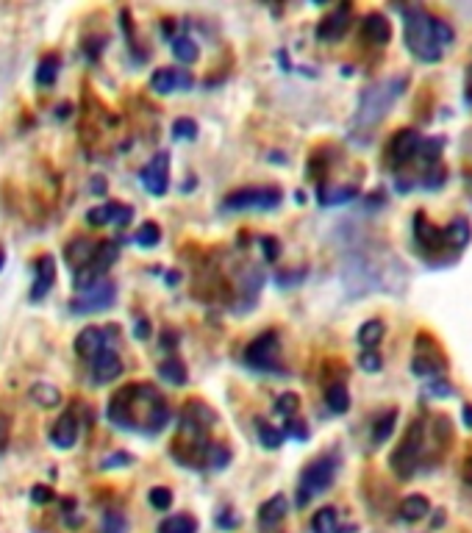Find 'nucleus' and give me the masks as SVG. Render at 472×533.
Returning a JSON list of instances; mask_svg holds the SVG:
<instances>
[{
	"label": "nucleus",
	"mask_w": 472,
	"mask_h": 533,
	"mask_svg": "<svg viewBox=\"0 0 472 533\" xmlns=\"http://www.w3.org/2000/svg\"><path fill=\"white\" fill-rule=\"evenodd\" d=\"M173 134L175 139H195L198 137V123L189 120V117H178L173 123Z\"/></svg>",
	"instance_id": "nucleus-40"
},
{
	"label": "nucleus",
	"mask_w": 472,
	"mask_h": 533,
	"mask_svg": "<svg viewBox=\"0 0 472 533\" xmlns=\"http://www.w3.org/2000/svg\"><path fill=\"white\" fill-rule=\"evenodd\" d=\"M284 192L281 186H239L223 198V211H273L281 206Z\"/></svg>",
	"instance_id": "nucleus-8"
},
{
	"label": "nucleus",
	"mask_w": 472,
	"mask_h": 533,
	"mask_svg": "<svg viewBox=\"0 0 472 533\" xmlns=\"http://www.w3.org/2000/svg\"><path fill=\"white\" fill-rule=\"evenodd\" d=\"M411 231H414V245L423 250L425 259H436V256H445V253H448L450 245L448 236H445V228L431 223V220L425 217V211H414Z\"/></svg>",
	"instance_id": "nucleus-12"
},
{
	"label": "nucleus",
	"mask_w": 472,
	"mask_h": 533,
	"mask_svg": "<svg viewBox=\"0 0 472 533\" xmlns=\"http://www.w3.org/2000/svg\"><path fill=\"white\" fill-rule=\"evenodd\" d=\"M31 497H34V500H39V503H45V500H50V492L45 489V486H37V489L31 492Z\"/></svg>",
	"instance_id": "nucleus-50"
},
{
	"label": "nucleus",
	"mask_w": 472,
	"mask_h": 533,
	"mask_svg": "<svg viewBox=\"0 0 472 533\" xmlns=\"http://www.w3.org/2000/svg\"><path fill=\"white\" fill-rule=\"evenodd\" d=\"M131 220H134V209L125 206V203H117V200L100 203V206L87 211L89 225H128Z\"/></svg>",
	"instance_id": "nucleus-21"
},
{
	"label": "nucleus",
	"mask_w": 472,
	"mask_h": 533,
	"mask_svg": "<svg viewBox=\"0 0 472 533\" xmlns=\"http://www.w3.org/2000/svg\"><path fill=\"white\" fill-rule=\"evenodd\" d=\"M192 87V75L181 67H159L156 73L150 75V89L156 95H170V92H178V89Z\"/></svg>",
	"instance_id": "nucleus-20"
},
{
	"label": "nucleus",
	"mask_w": 472,
	"mask_h": 533,
	"mask_svg": "<svg viewBox=\"0 0 472 533\" xmlns=\"http://www.w3.org/2000/svg\"><path fill=\"white\" fill-rule=\"evenodd\" d=\"M400 520L403 522H420L431 514V500L425 495H406L400 500Z\"/></svg>",
	"instance_id": "nucleus-25"
},
{
	"label": "nucleus",
	"mask_w": 472,
	"mask_h": 533,
	"mask_svg": "<svg viewBox=\"0 0 472 533\" xmlns=\"http://www.w3.org/2000/svg\"><path fill=\"white\" fill-rule=\"evenodd\" d=\"M139 181L145 186V192L153 198H164L170 189V153L159 150L142 170H139Z\"/></svg>",
	"instance_id": "nucleus-14"
},
{
	"label": "nucleus",
	"mask_w": 472,
	"mask_h": 533,
	"mask_svg": "<svg viewBox=\"0 0 472 533\" xmlns=\"http://www.w3.org/2000/svg\"><path fill=\"white\" fill-rule=\"evenodd\" d=\"M450 361L445 348L439 345L431 331H420L414 336V356H411V372L423 381H434V378H445Z\"/></svg>",
	"instance_id": "nucleus-7"
},
{
	"label": "nucleus",
	"mask_w": 472,
	"mask_h": 533,
	"mask_svg": "<svg viewBox=\"0 0 472 533\" xmlns=\"http://www.w3.org/2000/svg\"><path fill=\"white\" fill-rule=\"evenodd\" d=\"M423 145H425V139L417 128H400V131L392 134L389 145H386V164H389L392 170H403V167H409L411 162H417V159H420Z\"/></svg>",
	"instance_id": "nucleus-11"
},
{
	"label": "nucleus",
	"mask_w": 472,
	"mask_h": 533,
	"mask_svg": "<svg viewBox=\"0 0 472 533\" xmlns=\"http://www.w3.org/2000/svg\"><path fill=\"white\" fill-rule=\"evenodd\" d=\"M425 456V422L423 420H414L409 422V428H406V434L398 442V447L389 453V467L392 472L403 478V481H409L414 478V472L420 470V464H423Z\"/></svg>",
	"instance_id": "nucleus-6"
},
{
	"label": "nucleus",
	"mask_w": 472,
	"mask_h": 533,
	"mask_svg": "<svg viewBox=\"0 0 472 533\" xmlns=\"http://www.w3.org/2000/svg\"><path fill=\"white\" fill-rule=\"evenodd\" d=\"M59 67H62L59 53H45V56L39 59L37 75H34L39 87H53V81H56V75H59Z\"/></svg>",
	"instance_id": "nucleus-29"
},
{
	"label": "nucleus",
	"mask_w": 472,
	"mask_h": 533,
	"mask_svg": "<svg viewBox=\"0 0 472 533\" xmlns=\"http://www.w3.org/2000/svg\"><path fill=\"white\" fill-rule=\"evenodd\" d=\"M284 434L295 436V439H306V436H309V431H306V425H303V420H298V417H292V420H286Z\"/></svg>",
	"instance_id": "nucleus-44"
},
{
	"label": "nucleus",
	"mask_w": 472,
	"mask_h": 533,
	"mask_svg": "<svg viewBox=\"0 0 472 533\" xmlns=\"http://www.w3.org/2000/svg\"><path fill=\"white\" fill-rule=\"evenodd\" d=\"M103 531H106V533H123L125 531L123 514H117V511H109V514H106V522H103Z\"/></svg>",
	"instance_id": "nucleus-43"
},
{
	"label": "nucleus",
	"mask_w": 472,
	"mask_h": 533,
	"mask_svg": "<svg viewBox=\"0 0 472 533\" xmlns=\"http://www.w3.org/2000/svg\"><path fill=\"white\" fill-rule=\"evenodd\" d=\"M359 367L364 372H381L384 370V359H381V353H378V350H361Z\"/></svg>",
	"instance_id": "nucleus-39"
},
{
	"label": "nucleus",
	"mask_w": 472,
	"mask_h": 533,
	"mask_svg": "<svg viewBox=\"0 0 472 533\" xmlns=\"http://www.w3.org/2000/svg\"><path fill=\"white\" fill-rule=\"evenodd\" d=\"M173 56H175V62H181V64H195L200 59V48L195 45V39H189V37H175L173 39Z\"/></svg>",
	"instance_id": "nucleus-32"
},
{
	"label": "nucleus",
	"mask_w": 472,
	"mask_h": 533,
	"mask_svg": "<svg viewBox=\"0 0 472 533\" xmlns=\"http://www.w3.org/2000/svg\"><path fill=\"white\" fill-rule=\"evenodd\" d=\"M453 39H456L453 25L445 23L442 17H436L423 6L403 9V45L417 62L436 64L453 45Z\"/></svg>",
	"instance_id": "nucleus-2"
},
{
	"label": "nucleus",
	"mask_w": 472,
	"mask_h": 533,
	"mask_svg": "<svg viewBox=\"0 0 472 533\" xmlns=\"http://www.w3.org/2000/svg\"><path fill=\"white\" fill-rule=\"evenodd\" d=\"M148 503L156 511H170L173 509V492L167 486H153L148 492Z\"/></svg>",
	"instance_id": "nucleus-36"
},
{
	"label": "nucleus",
	"mask_w": 472,
	"mask_h": 533,
	"mask_svg": "<svg viewBox=\"0 0 472 533\" xmlns=\"http://www.w3.org/2000/svg\"><path fill=\"white\" fill-rule=\"evenodd\" d=\"M231 456H234V453H231V447L223 445V442H214L212 453H209V467L217 472L225 470V467L231 464Z\"/></svg>",
	"instance_id": "nucleus-37"
},
{
	"label": "nucleus",
	"mask_w": 472,
	"mask_h": 533,
	"mask_svg": "<svg viewBox=\"0 0 472 533\" xmlns=\"http://www.w3.org/2000/svg\"><path fill=\"white\" fill-rule=\"evenodd\" d=\"M261 250H264V259L267 261H278V256H281V242H278L275 236H264V239H261Z\"/></svg>",
	"instance_id": "nucleus-42"
},
{
	"label": "nucleus",
	"mask_w": 472,
	"mask_h": 533,
	"mask_svg": "<svg viewBox=\"0 0 472 533\" xmlns=\"http://www.w3.org/2000/svg\"><path fill=\"white\" fill-rule=\"evenodd\" d=\"M425 395H431V397H448V395H456V389L450 386L448 378H434V381H428L423 389Z\"/></svg>",
	"instance_id": "nucleus-41"
},
{
	"label": "nucleus",
	"mask_w": 472,
	"mask_h": 533,
	"mask_svg": "<svg viewBox=\"0 0 472 533\" xmlns=\"http://www.w3.org/2000/svg\"><path fill=\"white\" fill-rule=\"evenodd\" d=\"M361 39L370 45V48H386L392 42V23L389 17L381 12H367L361 17Z\"/></svg>",
	"instance_id": "nucleus-17"
},
{
	"label": "nucleus",
	"mask_w": 472,
	"mask_h": 533,
	"mask_svg": "<svg viewBox=\"0 0 472 533\" xmlns=\"http://www.w3.org/2000/svg\"><path fill=\"white\" fill-rule=\"evenodd\" d=\"M156 372H159V378H164L167 384H175V386H184L189 381V372H187V364L178 359V356H167V359L156 367Z\"/></svg>",
	"instance_id": "nucleus-27"
},
{
	"label": "nucleus",
	"mask_w": 472,
	"mask_h": 533,
	"mask_svg": "<svg viewBox=\"0 0 472 533\" xmlns=\"http://www.w3.org/2000/svg\"><path fill=\"white\" fill-rule=\"evenodd\" d=\"M386 325L384 320H367V323L359 325V331H356V342H359L361 350H375L381 345V339H384Z\"/></svg>",
	"instance_id": "nucleus-26"
},
{
	"label": "nucleus",
	"mask_w": 472,
	"mask_h": 533,
	"mask_svg": "<svg viewBox=\"0 0 472 533\" xmlns=\"http://www.w3.org/2000/svg\"><path fill=\"white\" fill-rule=\"evenodd\" d=\"M31 395L37 397L42 406H59V403H62V395H59L53 386H45V384L34 386V389H31ZM37 400H34V403H37Z\"/></svg>",
	"instance_id": "nucleus-38"
},
{
	"label": "nucleus",
	"mask_w": 472,
	"mask_h": 533,
	"mask_svg": "<svg viewBox=\"0 0 472 533\" xmlns=\"http://www.w3.org/2000/svg\"><path fill=\"white\" fill-rule=\"evenodd\" d=\"M236 525H239V517H236L234 511H223V514H217V528H220V531H234Z\"/></svg>",
	"instance_id": "nucleus-45"
},
{
	"label": "nucleus",
	"mask_w": 472,
	"mask_h": 533,
	"mask_svg": "<svg viewBox=\"0 0 472 533\" xmlns=\"http://www.w3.org/2000/svg\"><path fill=\"white\" fill-rule=\"evenodd\" d=\"M114 342H117V325H92V328H84L81 334L75 336V356L84 361H92L98 353L103 350L114 348Z\"/></svg>",
	"instance_id": "nucleus-13"
},
{
	"label": "nucleus",
	"mask_w": 472,
	"mask_h": 533,
	"mask_svg": "<svg viewBox=\"0 0 472 533\" xmlns=\"http://www.w3.org/2000/svg\"><path fill=\"white\" fill-rule=\"evenodd\" d=\"M117 300V286L109 278H100L92 284L78 286V292L70 300V311L73 314H95V311H106L114 306Z\"/></svg>",
	"instance_id": "nucleus-10"
},
{
	"label": "nucleus",
	"mask_w": 472,
	"mask_h": 533,
	"mask_svg": "<svg viewBox=\"0 0 472 533\" xmlns=\"http://www.w3.org/2000/svg\"><path fill=\"white\" fill-rule=\"evenodd\" d=\"M78 434H81V422H78V417H75V411H64V414H59V420L50 425L48 431V439L50 445L59 447V450H70V447L78 442Z\"/></svg>",
	"instance_id": "nucleus-18"
},
{
	"label": "nucleus",
	"mask_w": 472,
	"mask_h": 533,
	"mask_svg": "<svg viewBox=\"0 0 472 533\" xmlns=\"http://www.w3.org/2000/svg\"><path fill=\"white\" fill-rule=\"evenodd\" d=\"M300 411V397L295 392H286L275 400V414H281L284 420H292V417H298Z\"/></svg>",
	"instance_id": "nucleus-35"
},
{
	"label": "nucleus",
	"mask_w": 472,
	"mask_h": 533,
	"mask_svg": "<svg viewBox=\"0 0 472 533\" xmlns=\"http://www.w3.org/2000/svg\"><path fill=\"white\" fill-rule=\"evenodd\" d=\"M56 284V259L45 253L39 256L37 264H34V286H31V300L39 303V300L48 298V292Z\"/></svg>",
	"instance_id": "nucleus-22"
},
{
	"label": "nucleus",
	"mask_w": 472,
	"mask_h": 533,
	"mask_svg": "<svg viewBox=\"0 0 472 533\" xmlns=\"http://www.w3.org/2000/svg\"><path fill=\"white\" fill-rule=\"evenodd\" d=\"M162 242V228L156 223H142L134 234V245L139 248H156Z\"/></svg>",
	"instance_id": "nucleus-34"
},
{
	"label": "nucleus",
	"mask_w": 472,
	"mask_h": 533,
	"mask_svg": "<svg viewBox=\"0 0 472 533\" xmlns=\"http://www.w3.org/2000/svg\"><path fill=\"white\" fill-rule=\"evenodd\" d=\"M106 417L120 431L156 436L167 428L173 409L153 384H125L109 400Z\"/></svg>",
	"instance_id": "nucleus-1"
},
{
	"label": "nucleus",
	"mask_w": 472,
	"mask_h": 533,
	"mask_svg": "<svg viewBox=\"0 0 472 533\" xmlns=\"http://www.w3.org/2000/svg\"><path fill=\"white\" fill-rule=\"evenodd\" d=\"M470 75H472V64H470Z\"/></svg>",
	"instance_id": "nucleus-53"
},
{
	"label": "nucleus",
	"mask_w": 472,
	"mask_h": 533,
	"mask_svg": "<svg viewBox=\"0 0 472 533\" xmlns=\"http://www.w3.org/2000/svg\"><path fill=\"white\" fill-rule=\"evenodd\" d=\"M286 514H289V500H286L284 495H273L270 500H264L259 506V514H256L259 531L275 533L281 525H284Z\"/></svg>",
	"instance_id": "nucleus-19"
},
{
	"label": "nucleus",
	"mask_w": 472,
	"mask_h": 533,
	"mask_svg": "<svg viewBox=\"0 0 472 533\" xmlns=\"http://www.w3.org/2000/svg\"><path fill=\"white\" fill-rule=\"evenodd\" d=\"M461 481H464V484H467L472 489V453L467 456V461H464V470H461Z\"/></svg>",
	"instance_id": "nucleus-46"
},
{
	"label": "nucleus",
	"mask_w": 472,
	"mask_h": 533,
	"mask_svg": "<svg viewBox=\"0 0 472 533\" xmlns=\"http://www.w3.org/2000/svg\"><path fill=\"white\" fill-rule=\"evenodd\" d=\"M350 25H353V6L342 3V6H336L334 12L325 14L323 20L317 23V39L334 45V42H339V39L348 34Z\"/></svg>",
	"instance_id": "nucleus-15"
},
{
	"label": "nucleus",
	"mask_w": 472,
	"mask_h": 533,
	"mask_svg": "<svg viewBox=\"0 0 472 533\" xmlns=\"http://www.w3.org/2000/svg\"><path fill=\"white\" fill-rule=\"evenodd\" d=\"M134 331H137L139 339H148V336H150V323H148V320H139V323L134 325Z\"/></svg>",
	"instance_id": "nucleus-47"
},
{
	"label": "nucleus",
	"mask_w": 472,
	"mask_h": 533,
	"mask_svg": "<svg viewBox=\"0 0 472 533\" xmlns=\"http://www.w3.org/2000/svg\"><path fill=\"white\" fill-rule=\"evenodd\" d=\"M406 89V75H392L381 84H373L370 89H364L356 106V117H353V128L359 131H373L375 125L384 120L389 109L398 103V98Z\"/></svg>",
	"instance_id": "nucleus-4"
},
{
	"label": "nucleus",
	"mask_w": 472,
	"mask_h": 533,
	"mask_svg": "<svg viewBox=\"0 0 472 533\" xmlns=\"http://www.w3.org/2000/svg\"><path fill=\"white\" fill-rule=\"evenodd\" d=\"M159 533H198V520L192 514H173L162 520Z\"/></svg>",
	"instance_id": "nucleus-31"
},
{
	"label": "nucleus",
	"mask_w": 472,
	"mask_h": 533,
	"mask_svg": "<svg viewBox=\"0 0 472 533\" xmlns=\"http://www.w3.org/2000/svg\"><path fill=\"white\" fill-rule=\"evenodd\" d=\"M0 264H3V250H0Z\"/></svg>",
	"instance_id": "nucleus-52"
},
{
	"label": "nucleus",
	"mask_w": 472,
	"mask_h": 533,
	"mask_svg": "<svg viewBox=\"0 0 472 533\" xmlns=\"http://www.w3.org/2000/svg\"><path fill=\"white\" fill-rule=\"evenodd\" d=\"M6 442H9V422L0 417V450L6 447Z\"/></svg>",
	"instance_id": "nucleus-48"
},
{
	"label": "nucleus",
	"mask_w": 472,
	"mask_h": 533,
	"mask_svg": "<svg viewBox=\"0 0 472 533\" xmlns=\"http://www.w3.org/2000/svg\"><path fill=\"white\" fill-rule=\"evenodd\" d=\"M398 417H400L398 409H386L384 414H381V417L373 422V431H370V445L373 447L386 445V442L392 439V434H395V428H398Z\"/></svg>",
	"instance_id": "nucleus-24"
},
{
	"label": "nucleus",
	"mask_w": 472,
	"mask_h": 533,
	"mask_svg": "<svg viewBox=\"0 0 472 533\" xmlns=\"http://www.w3.org/2000/svg\"><path fill=\"white\" fill-rule=\"evenodd\" d=\"M117 242H92V239H73L64 248V261L70 264L75 284L84 286L106 278L109 267L117 261Z\"/></svg>",
	"instance_id": "nucleus-3"
},
{
	"label": "nucleus",
	"mask_w": 472,
	"mask_h": 533,
	"mask_svg": "<svg viewBox=\"0 0 472 533\" xmlns=\"http://www.w3.org/2000/svg\"><path fill=\"white\" fill-rule=\"evenodd\" d=\"M325 406L331 414H348L350 411V389L345 378H334L325 384Z\"/></svg>",
	"instance_id": "nucleus-23"
},
{
	"label": "nucleus",
	"mask_w": 472,
	"mask_h": 533,
	"mask_svg": "<svg viewBox=\"0 0 472 533\" xmlns=\"http://www.w3.org/2000/svg\"><path fill=\"white\" fill-rule=\"evenodd\" d=\"M256 431H259L261 447H267V450H278V447L284 445L286 434L281 431V428H275V425H270V422L256 420Z\"/></svg>",
	"instance_id": "nucleus-33"
},
{
	"label": "nucleus",
	"mask_w": 472,
	"mask_h": 533,
	"mask_svg": "<svg viewBox=\"0 0 472 533\" xmlns=\"http://www.w3.org/2000/svg\"><path fill=\"white\" fill-rule=\"evenodd\" d=\"M339 528V514L334 506H323V509L314 511L311 517V533H336Z\"/></svg>",
	"instance_id": "nucleus-30"
},
{
	"label": "nucleus",
	"mask_w": 472,
	"mask_h": 533,
	"mask_svg": "<svg viewBox=\"0 0 472 533\" xmlns=\"http://www.w3.org/2000/svg\"><path fill=\"white\" fill-rule=\"evenodd\" d=\"M87 367H89V375H92V384L95 386L112 384V381H117L125 370L123 359H120V353H117L114 348L98 353L95 359L87 361Z\"/></svg>",
	"instance_id": "nucleus-16"
},
{
	"label": "nucleus",
	"mask_w": 472,
	"mask_h": 533,
	"mask_svg": "<svg viewBox=\"0 0 472 533\" xmlns=\"http://www.w3.org/2000/svg\"><path fill=\"white\" fill-rule=\"evenodd\" d=\"M445 236H448L450 248L464 250L472 242L470 220H464V217H456V220H450L448 228H445Z\"/></svg>",
	"instance_id": "nucleus-28"
},
{
	"label": "nucleus",
	"mask_w": 472,
	"mask_h": 533,
	"mask_svg": "<svg viewBox=\"0 0 472 533\" xmlns=\"http://www.w3.org/2000/svg\"><path fill=\"white\" fill-rule=\"evenodd\" d=\"M242 361L256 372H284L281 367V336L278 331H261L256 339H250L242 353Z\"/></svg>",
	"instance_id": "nucleus-9"
},
{
	"label": "nucleus",
	"mask_w": 472,
	"mask_h": 533,
	"mask_svg": "<svg viewBox=\"0 0 472 533\" xmlns=\"http://www.w3.org/2000/svg\"><path fill=\"white\" fill-rule=\"evenodd\" d=\"M461 420H464V428H470L472 431V403H464V409H461Z\"/></svg>",
	"instance_id": "nucleus-49"
},
{
	"label": "nucleus",
	"mask_w": 472,
	"mask_h": 533,
	"mask_svg": "<svg viewBox=\"0 0 472 533\" xmlns=\"http://www.w3.org/2000/svg\"><path fill=\"white\" fill-rule=\"evenodd\" d=\"M353 531H356L353 525H345V528H336V533H353Z\"/></svg>",
	"instance_id": "nucleus-51"
},
{
	"label": "nucleus",
	"mask_w": 472,
	"mask_h": 533,
	"mask_svg": "<svg viewBox=\"0 0 472 533\" xmlns=\"http://www.w3.org/2000/svg\"><path fill=\"white\" fill-rule=\"evenodd\" d=\"M336 472H339V453L336 450H328V453H320L317 459H311L300 472L298 489H295L298 509H306L314 497L325 495L334 484Z\"/></svg>",
	"instance_id": "nucleus-5"
}]
</instances>
